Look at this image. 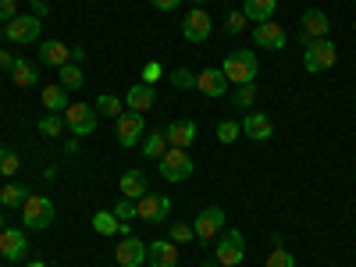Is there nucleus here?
Returning <instances> with one entry per match:
<instances>
[{
  "label": "nucleus",
  "instance_id": "1",
  "mask_svg": "<svg viewBox=\"0 0 356 267\" xmlns=\"http://www.w3.org/2000/svg\"><path fill=\"white\" fill-rule=\"evenodd\" d=\"M257 68H260V61H257V54H253V50H232V54L225 57V65H221L225 79L235 82V86L253 82V79H257Z\"/></svg>",
  "mask_w": 356,
  "mask_h": 267
},
{
  "label": "nucleus",
  "instance_id": "2",
  "mask_svg": "<svg viewBox=\"0 0 356 267\" xmlns=\"http://www.w3.org/2000/svg\"><path fill=\"white\" fill-rule=\"evenodd\" d=\"M22 221H25L29 232H47L54 225V203L47 196L29 193V200L22 203Z\"/></svg>",
  "mask_w": 356,
  "mask_h": 267
},
{
  "label": "nucleus",
  "instance_id": "3",
  "mask_svg": "<svg viewBox=\"0 0 356 267\" xmlns=\"http://www.w3.org/2000/svg\"><path fill=\"white\" fill-rule=\"evenodd\" d=\"M40 33H43L40 15H18V18H11V22L4 25L8 43H18V47H33V43H40Z\"/></svg>",
  "mask_w": 356,
  "mask_h": 267
},
{
  "label": "nucleus",
  "instance_id": "4",
  "mask_svg": "<svg viewBox=\"0 0 356 267\" xmlns=\"http://www.w3.org/2000/svg\"><path fill=\"white\" fill-rule=\"evenodd\" d=\"M339 61V47L324 36V40H314L307 50H303V68L310 75H321V72H328L332 65Z\"/></svg>",
  "mask_w": 356,
  "mask_h": 267
},
{
  "label": "nucleus",
  "instance_id": "5",
  "mask_svg": "<svg viewBox=\"0 0 356 267\" xmlns=\"http://www.w3.org/2000/svg\"><path fill=\"white\" fill-rule=\"evenodd\" d=\"M214 257L221 267H239L243 257H246V239H243V232L239 228H228L218 235V246H214Z\"/></svg>",
  "mask_w": 356,
  "mask_h": 267
},
{
  "label": "nucleus",
  "instance_id": "6",
  "mask_svg": "<svg viewBox=\"0 0 356 267\" xmlns=\"http://www.w3.org/2000/svg\"><path fill=\"white\" fill-rule=\"evenodd\" d=\"M193 157L189 150H178V146H168V154L161 157V175H164V182H186V178L193 175Z\"/></svg>",
  "mask_w": 356,
  "mask_h": 267
},
{
  "label": "nucleus",
  "instance_id": "7",
  "mask_svg": "<svg viewBox=\"0 0 356 267\" xmlns=\"http://www.w3.org/2000/svg\"><path fill=\"white\" fill-rule=\"evenodd\" d=\"M97 111H93V104H68V111H65V125H68V132L72 136H93L97 132Z\"/></svg>",
  "mask_w": 356,
  "mask_h": 267
},
{
  "label": "nucleus",
  "instance_id": "8",
  "mask_svg": "<svg viewBox=\"0 0 356 267\" xmlns=\"http://www.w3.org/2000/svg\"><path fill=\"white\" fill-rule=\"evenodd\" d=\"M193 232H196V239L203 246L214 243L218 235L225 232V211H221V207H207V211H200L196 221H193Z\"/></svg>",
  "mask_w": 356,
  "mask_h": 267
},
{
  "label": "nucleus",
  "instance_id": "9",
  "mask_svg": "<svg viewBox=\"0 0 356 267\" xmlns=\"http://www.w3.org/2000/svg\"><path fill=\"white\" fill-rule=\"evenodd\" d=\"M253 43L264 47V50H285V47H289V33L271 18V22L253 25Z\"/></svg>",
  "mask_w": 356,
  "mask_h": 267
},
{
  "label": "nucleus",
  "instance_id": "10",
  "mask_svg": "<svg viewBox=\"0 0 356 267\" xmlns=\"http://www.w3.org/2000/svg\"><path fill=\"white\" fill-rule=\"evenodd\" d=\"M211 33H214L211 15H207L203 8H193V11L186 15V22H182V36H186L189 43H203V40H211Z\"/></svg>",
  "mask_w": 356,
  "mask_h": 267
},
{
  "label": "nucleus",
  "instance_id": "11",
  "mask_svg": "<svg viewBox=\"0 0 356 267\" xmlns=\"http://www.w3.org/2000/svg\"><path fill=\"white\" fill-rule=\"evenodd\" d=\"M146 136V118L136 114V111H125L122 118H118V143L122 146H139Z\"/></svg>",
  "mask_w": 356,
  "mask_h": 267
},
{
  "label": "nucleus",
  "instance_id": "12",
  "mask_svg": "<svg viewBox=\"0 0 356 267\" xmlns=\"http://www.w3.org/2000/svg\"><path fill=\"white\" fill-rule=\"evenodd\" d=\"M136 211H139L143 221L157 225V221H168V214H171V200H168V196H157V193H146L143 200H136Z\"/></svg>",
  "mask_w": 356,
  "mask_h": 267
},
{
  "label": "nucleus",
  "instance_id": "13",
  "mask_svg": "<svg viewBox=\"0 0 356 267\" xmlns=\"http://www.w3.org/2000/svg\"><path fill=\"white\" fill-rule=\"evenodd\" d=\"M146 246L143 239H136V235H125L122 239V246L114 250V260H118V267H143L146 264Z\"/></svg>",
  "mask_w": 356,
  "mask_h": 267
},
{
  "label": "nucleus",
  "instance_id": "14",
  "mask_svg": "<svg viewBox=\"0 0 356 267\" xmlns=\"http://www.w3.org/2000/svg\"><path fill=\"white\" fill-rule=\"evenodd\" d=\"M29 250V239H25V232L22 228H4L0 232V257H4L8 264H18Z\"/></svg>",
  "mask_w": 356,
  "mask_h": 267
},
{
  "label": "nucleus",
  "instance_id": "15",
  "mask_svg": "<svg viewBox=\"0 0 356 267\" xmlns=\"http://www.w3.org/2000/svg\"><path fill=\"white\" fill-rule=\"evenodd\" d=\"M36 57H40V65L65 68L72 61V47H65L61 40H43V43H36Z\"/></svg>",
  "mask_w": 356,
  "mask_h": 267
},
{
  "label": "nucleus",
  "instance_id": "16",
  "mask_svg": "<svg viewBox=\"0 0 356 267\" xmlns=\"http://www.w3.org/2000/svg\"><path fill=\"white\" fill-rule=\"evenodd\" d=\"M328 36V15H324L321 8H310L303 15V29H300V43H314V40H324Z\"/></svg>",
  "mask_w": 356,
  "mask_h": 267
},
{
  "label": "nucleus",
  "instance_id": "17",
  "mask_svg": "<svg viewBox=\"0 0 356 267\" xmlns=\"http://www.w3.org/2000/svg\"><path fill=\"white\" fill-rule=\"evenodd\" d=\"M196 89H200L203 97L218 100V97H225V93H228V79H225V72H221V68H207V72H200V75H196Z\"/></svg>",
  "mask_w": 356,
  "mask_h": 267
},
{
  "label": "nucleus",
  "instance_id": "18",
  "mask_svg": "<svg viewBox=\"0 0 356 267\" xmlns=\"http://www.w3.org/2000/svg\"><path fill=\"white\" fill-rule=\"evenodd\" d=\"M146 264L150 267H178V246L171 239H157L146 250Z\"/></svg>",
  "mask_w": 356,
  "mask_h": 267
},
{
  "label": "nucleus",
  "instance_id": "19",
  "mask_svg": "<svg viewBox=\"0 0 356 267\" xmlns=\"http://www.w3.org/2000/svg\"><path fill=\"white\" fill-rule=\"evenodd\" d=\"M154 104H157V89H154V86H146V82L132 86L129 93H125V107H132L136 114H146Z\"/></svg>",
  "mask_w": 356,
  "mask_h": 267
},
{
  "label": "nucleus",
  "instance_id": "20",
  "mask_svg": "<svg viewBox=\"0 0 356 267\" xmlns=\"http://www.w3.org/2000/svg\"><path fill=\"white\" fill-rule=\"evenodd\" d=\"M243 136H250V139H257V143H267V139L275 136L271 118H267V114H260V111L246 114V122H243Z\"/></svg>",
  "mask_w": 356,
  "mask_h": 267
},
{
  "label": "nucleus",
  "instance_id": "21",
  "mask_svg": "<svg viewBox=\"0 0 356 267\" xmlns=\"http://www.w3.org/2000/svg\"><path fill=\"white\" fill-rule=\"evenodd\" d=\"M164 132H168V143L178 146V150H189V146L196 143V122H189V118H182V122H171Z\"/></svg>",
  "mask_w": 356,
  "mask_h": 267
},
{
  "label": "nucleus",
  "instance_id": "22",
  "mask_svg": "<svg viewBox=\"0 0 356 267\" xmlns=\"http://www.w3.org/2000/svg\"><path fill=\"white\" fill-rule=\"evenodd\" d=\"M146 193H150V186H146V175H143L139 168L122 171V196H125V200H143Z\"/></svg>",
  "mask_w": 356,
  "mask_h": 267
},
{
  "label": "nucleus",
  "instance_id": "23",
  "mask_svg": "<svg viewBox=\"0 0 356 267\" xmlns=\"http://www.w3.org/2000/svg\"><path fill=\"white\" fill-rule=\"evenodd\" d=\"M275 11H278V0H243V15H246V22H271L275 18Z\"/></svg>",
  "mask_w": 356,
  "mask_h": 267
},
{
  "label": "nucleus",
  "instance_id": "24",
  "mask_svg": "<svg viewBox=\"0 0 356 267\" xmlns=\"http://www.w3.org/2000/svg\"><path fill=\"white\" fill-rule=\"evenodd\" d=\"M40 100H43V107H47V111H54V114H65V111H68V89H65L61 82L43 86Z\"/></svg>",
  "mask_w": 356,
  "mask_h": 267
},
{
  "label": "nucleus",
  "instance_id": "25",
  "mask_svg": "<svg viewBox=\"0 0 356 267\" xmlns=\"http://www.w3.org/2000/svg\"><path fill=\"white\" fill-rule=\"evenodd\" d=\"M143 157H154V161H161L164 154H168V132H150V136H143Z\"/></svg>",
  "mask_w": 356,
  "mask_h": 267
},
{
  "label": "nucleus",
  "instance_id": "26",
  "mask_svg": "<svg viewBox=\"0 0 356 267\" xmlns=\"http://www.w3.org/2000/svg\"><path fill=\"white\" fill-rule=\"evenodd\" d=\"M122 228H125V221H118L114 211H97L93 214V232L97 235H118Z\"/></svg>",
  "mask_w": 356,
  "mask_h": 267
},
{
  "label": "nucleus",
  "instance_id": "27",
  "mask_svg": "<svg viewBox=\"0 0 356 267\" xmlns=\"http://www.w3.org/2000/svg\"><path fill=\"white\" fill-rule=\"evenodd\" d=\"M11 79H15V86L29 89V86L36 82V65H33V61H25V57H15V68H11Z\"/></svg>",
  "mask_w": 356,
  "mask_h": 267
},
{
  "label": "nucleus",
  "instance_id": "28",
  "mask_svg": "<svg viewBox=\"0 0 356 267\" xmlns=\"http://www.w3.org/2000/svg\"><path fill=\"white\" fill-rule=\"evenodd\" d=\"M57 79H61V86L68 89V93H75V89H82L86 86V75H82V68L79 65H65V68H57Z\"/></svg>",
  "mask_w": 356,
  "mask_h": 267
},
{
  "label": "nucleus",
  "instance_id": "29",
  "mask_svg": "<svg viewBox=\"0 0 356 267\" xmlns=\"http://www.w3.org/2000/svg\"><path fill=\"white\" fill-rule=\"evenodd\" d=\"M29 200V186H18V182H8L0 189V207H22Z\"/></svg>",
  "mask_w": 356,
  "mask_h": 267
},
{
  "label": "nucleus",
  "instance_id": "30",
  "mask_svg": "<svg viewBox=\"0 0 356 267\" xmlns=\"http://www.w3.org/2000/svg\"><path fill=\"white\" fill-rule=\"evenodd\" d=\"M36 129L43 132V136H61L68 125H65V114H54V111H47L40 122H36Z\"/></svg>",
  "mask_w": 356,
  "mask_h": 267
},
{
  "label": "nucleus",
  "instance_id": "31",
  "mask_svg": "<svg viewBox=\"0 0 356 267\" xmlns=\"http://www.w3.org/2000/svg\"><path fill=\"white\" fill-rule=\"evenodd\" d=\"M97 114H107V118H114V122H118V118H122L125 111H122V100H118V97H111V93H104V97H97Z\"/></svg>",
  "mask_w": 356,
  "mask_h": 267
},
{
  "label": "nucleus",
  "instance_id": "32",
  "mask_svg": "<svg viewBox=\"0 0 356 267\" xmlns=\"http://www.w3.org/2000/svg\"><path fill=\"white\" fill-rule=\"evenodd\" d=\"M18 168H22L18 154H15V150H8V146H0V175H4V178H11Z\"/></svg>",
  "mask_w": 356,
  "mask_h": 267
},
{
  "label": "nucleus",
  "instance_id": "33",
  "mask_svg": "<svg viewBox=\"0 0 356 267\" xmlns=\"http://www.w3.org/2000/svg\"><path fill=\"white\" fill-rule=\"evenodd\" d=\"M264 267H296V257H292L289 250H282V246H275L271 253H267V260H264Z\"/></svg>",
  "mask_w": 356,
  "mask_h": 267
},
{
  "label": "nucleus",
  "instance_id": "34",
  "mask_svg": "<svg viewBox=\"0 0 356 267\" xmlns=\"http://www.w3.org/2000/svg\"><path fill=\"white\" fill-rule=\"evenodd\" d=\"M168 82H171L175 89H196V75H193L189 68H175V72L168 75Z\"/></svg>",
  "mask_w": 356,
  "mask_h": 267
},
{
  "label": "nucleus",
  "instance_id": "35",
  "mask_svg": "<svg viewBox=\"0 0 356 267\" xmlns=\"http://www.w3.org/2000/svg\"><path fill=\"white\" fill-rule=\"evenodd\" d=\"M114 218H118V221H132V218H139L136 200H125V196L118 200V203H114Z\"/></svg>",
  "mask_w": 356,
  "mask_h": 267
},
{
  "label": "nucleus",
  "instance_id": "36",
  "mask_svg": "<svg viewBox=\"0 0 356 267\" xmlns=\"http://www.w3.org/2000/svg\"><path fill=\"white\" fill-rule=\"evenodd\" d=\"M239 136H243V125H239V122H221V125H218V139H221L225 146L235 143Z\"/></svg>",
  "mask_w": 356,
  "mask_h": 267
},
{
  "label": "nucleus",
  "instance_id": "37",
  "mask_svg": "<svg viewBox=\"0 0 356 267\" xmlns=\"http://www.w3.org/2000/svg\"><path fill=\"white\" fill-rule=\"evenodd\" d=\"M257 100V89H253V82H246V86H235V107H250Z\"/></svg>",
  "mask_w": 356,
  "mask_h": 267
},
{
  "label": "nucleus",
  "instance_id": "38",
  "mask_svg": "<svg viewBox=\"0 0 356 267\" xmlns=\"http://www.w3.org/2000/svg\"><path fill=\"white\" fill-rule=\"evenodd\" d=\"M189 239H196L193 225H171V243H175V246H182V243H189Z\"/></svg>",
  "mask_w": 356,
  "mask_h": 267
},
{
  "label": "nucleus",
  "instance_id": "39",
  "mask_svg": "<svg viewBox=\"0 0 356 267\" xmlns=\"http://www.w3.org/2000/svg\"><path fill=\"white\" fill-rule=\"evenodd\" d=\"M225 29H228L232 36H239L243 29H246V15H243V11H232V15H228V25H225Z\"/></svg>",
  "mask_w": 356,
  "mask_h": 267
},
{
  "label": "nucleus",
  "instance_id": "40",
  "mask_svg": "<svg viewBox=\"0 0 356 267\" xmlns=\"http://www.w3.org/2000/svg\"><path fill=\"white\" fill-rule=\"evenodd\" d=\"M11 18H18V0H0V22H11Z\"/></svg>",
  "mask_w": 356,
  "mask_h": 267
},
{
  "label": "nucleus",
  "instance_id": "41",
  "mask_svg": "<svg viewBox=\"0 0 356 267\" xmlns=\"http://www.w3.org/2000/svg\"><path fill=\"white\" fill-rule=\"evenodd\" d=\"M161 72H164V68H161L157 61H150V65H146V68H143V82H146V86H154V82L161 79Z\"/></svg>",
  "mask_w": 356,
  "mask_h": 267
},
{
  "label": "nucleus",
  "instance_id": "42",
  "mask_svg": "<svg viewBox=\"0 0 356 267\" xmlns=\"http://www.w3.org/2000/svg\"><path fill=\"white\" fill-rule=\"evenodd\" d=\"M11 68H15V54L0 50V72H11Z\"/></svg>",
  "mask_w": 356,
  "mask_h": 267
},
{
  "label": "nucleus",
  "instance_id": "43",
  "mask_svg": "<svg viewBox=\"0 0 356 267\" xmlns=\"http://www.w3.org/2000/svg\"><path fill=\"white\" fill-rule=\"evenodd\" d=\"M150 4H154L157 11H175L178 4H182V0H150Z\"/></svg>",
  "mask_w": 356,
  "mask_h": 267
},
{
  "label": "nucleus",
  "instance_id": "44",
  "mask_svg": "<svg viewBox=\"0 0 356 267\" xmlns=\"http://www.w3.org/2000/svg\"><path fill=\"white\" fill-rule=\"evenodd\" d=\"M86 61V47H72V65Z\"/></svg>",
  "mask_w": 356,
  "mask_h": 267
},
{
  "label": "nucleus",
  "instance_id": "45",
  "mask_svg": "<svg viewBox=\"0 0 356 267\" xmlns=\"http://www.w3.org/2000/svg\"><path fill=\"white\" fill-rule=\"evenodd\" d=\"M203 267H221V264H218V257H203Z\"/></svg>",
  "mask_w": 356,
  "mask_h": 267
},
{
  "label": "nucleus",
  "instance_id": "46",
  "mask_svg": "<svg viewBox=\"0 0 356 267\" xmlns=\"http://www.w3.org/2000/svg\"><path fill=\"white\" fill-rule=\"evenodd\" d=\"M189 4H196V8H203V4H207V0H189Z\"/></svg>",
  "mask_w": 356,
  "mask_h": 267
},
{
  "label": "nucleus",
  "instance_id": "47",
  "mask_svg": "<svg viewBox=\"0 0 356 267\" xmlns=\"http://www.w3.org/2000/svg\"><path fill=\"white\" fill-rule=\"evenodd\" d=\"M29 267H47V264H43V260H36V264H29Z\"/></svg>",
  "mask_w": 356,
  "mask_h": 267
},
{
  "label": "nucleus",
  "instance_id": "48",
  "mask_svg": "<svg viewBox=\"0 0 356 267\" xmlns=\"http://www.w3.org/2000/svg\"><path fill=\"white\" fill-rule=\"evenodd\" d=\"M0 232H4V214H0Z\"/></svg>",
  "mask_w": 356,
  "mask_h": 267
},
{
  "label": "nucleus",
  "instance_id": "49",
  "mask_svg": "<svg viewBox=\"0 0 356 267\" xmlns=\"http://www.w3.org/2000/svg\"><path fill=\"white\" fill-rule=\"evenodd\" d=\"M33 4H36V0H33Z\"/></svg>",
  "mask_w": 356,
  "mask_h": 267
},
{
  "label": "nucleus",
  "instance_id": "50",
  "mask_svg": "<svg viewBox=\"0 0 356 267\" xmlns=\"http://www.w3.org/2000/svg\"><path fill=\"white\" fill-rule=\"evenodd\" d=\"M114 267H118V264H114Z\"/></svg>",
  "mask_w": 356,
  "mask_h": 267
}]
</instances>
